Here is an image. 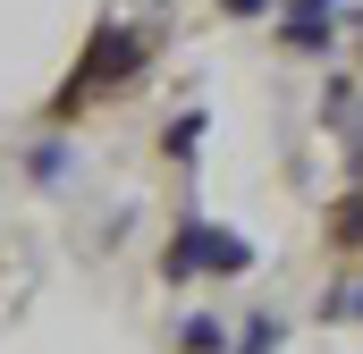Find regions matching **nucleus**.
Instances as JSON below:
<instances>
[{"mask_svg":"<svg viewBox=\"0 0 363 354\" xmlns=\"http://www.w3.org/2000/svg\"><path fill=\"white\" fill-rule=\"evenodd\" d=\"M152 68V42L135 34V25H118V17H101L93 25V42H85V59H77V76L51 93V118H77V110H93L101 93H118V85H135Z\"/></svg>","mask_w":363,"mask_h":354,"instance_id":"nucleus-1","label":"nucleus"},{"mask_svg":"<svg viewBox=\"0 0 363 354\" xmlns=\"http://www.w3.org/2000/svg\"><path fill=\"white\" fill-rule=\"evenodd\" d=\"M245 270H254V245L237 228H211L203 211H178V228L161 245V278L169 287H186V278H245Z\"/></svg>","mask_w":363,"mask_h":354,"instance_id":"nucleus-2","label":"nucleus"},{"mask_svg":"<svg viewBox=\"0 0 363 354\" xmlns=\"http://www.w3.org/2000/svg\"><path fill=\"white\" fill-rule=\"evenodd\" d=\"M330 17H347V0H279V51L321 59L330 51Z\"/></svg>","mask_w":363,"mask_h":354,"instance_id":"nucleus-3","label":"nucleus"},{"mask_svg":"<svg viewBox=\"0 0 363 354\" xmlns=\"http://www.w3.org/2000/svg\"><path fill=\"white\" fill-rule=\"evenodd\" d=\"M77 169H85V161H77V135H34V144H26V177H34L43 194H68Z\"/></svg>","mask_w":363,"mask_h":354,"instance_id":"nucleus-4","label":"nucleus"},{"mask_svg":"<svg viewBox=\"0 0 363 354\" xmlns=\"http://www.w3.org/2000/svg\"><path fill=\"white\" fill-rule=\"evenodd\" d=\"M194 152H203V110H178V118L161 127V161H169V169H194Z\"/></svg>","mask_w":363,"mask_h":354,"instance_id":"nucleus-5","label":"nucleus"},{"mask_svg":"<svg viewBox=\"0 0 363 354\" xmlns=\"http://www.w3.org/2000/svg\"><path fill=\"white\" fill-rule=\"evenodd\" d=\"M228 338H237V329H228L220 312H186L178 321V354H228Z\"/></svg>","mask_w":363,"mask_h":354,"instance_id":"nucleus-6","label":"nucleus"},{"mask_svg":"<svg viewBox=\"0 0 363 354\" xmlns=\"http://www.w3.org/2000/svg\"><path fill=\"white\" fill-rule=\"evenodd\" d=\"M330 245L363 253V194H338V202H330Z\"/></svg>","mask_w":363,"mask_h":354,"instance_id":"nucleus-7","label":"nucleus"},{"mask_svg":"<svg viewBox=\"0 0 363 354\" xmlns=\"http://www.w3.org/2000/svg\"><path fill=\"white\" fill-rule=\"evenodd\" d=\"M237 338H245V346H228V354H279V346H287V321H279V312H254Z\"/></svg>","mask_w":363,"mask_h":354,"instance_id":"nucleus-8","label":"nucleus"},{"mask_svg":"<svg viewBox=\"0 0 363 354\" xmlns=\"http://www.w3.org/2000/svg\"><path fill=\"white\" fill-rule=\"evenodd\" d=\"M321 321H363V278H338L321 295Z\"/></svg>","mask_w":363,"mask_h":354,"instance_id":"nucleus-9","label":"nucleus"},{"mask_svg":"<svg viewBox=\"0 0 363 354\" xmlns=\"http://www.w3.org/2000/svg\"><path fill=\"white\" fill-rule=\"evenodd\" d=\"M220 17H237V25H254V17H271V0H220Z\"/></svg>","mask_w":363,"mask_h":354,"instance_id":"nucleus-10","label":"nucleus"}]
</instances>
